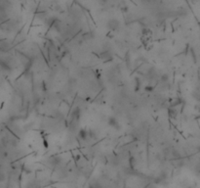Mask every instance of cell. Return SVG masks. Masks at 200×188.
Masks as SVG:
<instances>
[{"mask_svg": "<svg viewBox=\"0 0 200 188\" xmlns=\"http://www.w3.org/2000/svg\"><path fill=\"white\" fill-rule=\"evenodd\" d=\"M87 136H88L87 131L85 130V129H81V130L79 131V138L82 140H86Z\"/></svg>", "mask_w": 200, "mask_h": 188, "instance_id": "6da1fadb", "label": "cell"}]
</instances>
